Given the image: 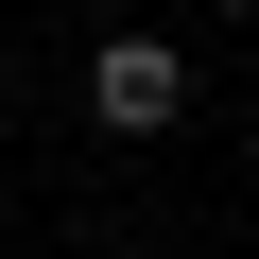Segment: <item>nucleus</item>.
Segmentation results:
<instances>
[{"mask_svg": "<svg viewBox=\"0 0 259 259\" xmlns=\"http://www.w3.org/2000/svg\"><path fill=\"white\" fill-rule=\"evenodd\" d=\"M0 139H18V104H0Z\"/></svg>", "mask_w": 259, "mask_h": 259, "instance_id": "obj_2", "label": "nucleus"}, {"mask_svg": "<svg viewBox=\"0 0 259 259\" xmlns=\"http://www.w3.org/2000/svg\"><path fill=\"white\" fill-rule=\"evenodd\" d=\"M87 104H104V139H173V121H190V69L156 35H104L87 52Z\"/></svg>", "mask_w": 259, "mask_h": 259, "instance_id": "obj_1", "label": "nucleus"}]
</instances>
